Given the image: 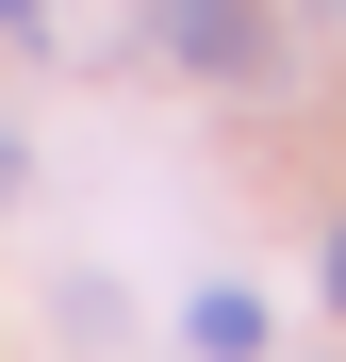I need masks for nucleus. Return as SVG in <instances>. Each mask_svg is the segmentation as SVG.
Masks as SVG:
<instances>
[{
  "instance_id": "3",
  "label": "nucleus",
  "mask_w": 346,
  "mask_h": 362,
  "mask_svg": "<svg viewBox=\"0 0 346 362\" xmlns=\"http://www.w3.org/2000/svg\"><path fill=\"white\" fill-rule=\"evenodd\" d=\"M0 33H33V49H50V33H67V0H0Z\"/></svg>"
},
{
  "instance_id": "2",
  "label": "nucleus",
  "mask_w": 346,
  "mask_h": 362,
  "mask_svg": "<svg viewBox=\"0 0 346 362\" xmlns=\"http://www.w3.org/2000/svg\"><path fill=\"white\" fill-rule=\"evenodd\" d=\"M182 329H198V362H264V296H248V280H214Z\"/></svg>"
},
{
  "instance_id": "5",
  "label": "nucleus",
  "mask_w": 346,
  "mask_h": 362,
  "mask_svg": "<svg viewBox=\"0 0 346 362\" xmlns=\"http://www.w3.org/2000/svg\"><path fill=\"white\" fill-rule=\"evenodd\" d=\"M0 198H17V132H0Z\"/></svg>"
},
{
  "instance_id": "4",
  "label": "nucleus",
  "mask_w": 346,
  "mask_h": 362,
  "mask_svg": "<svg viewBox=\"0 0 346 362\" xmlns=\"http://www.w3.org/2000/svg\"><path fill=\"white\" fill-rule=\"evenodd\" d=\"M313 280H330V313H346V230H330V247H313Z\"/></svg>"
},
{
  "instance_id": "1",
  "label": "nucleus",
  "mask_w": 346,
  "mask_h": 362,
  "mask_svg": "<svg viewBox=\"0 0 346 362\" xmlns=\"http://www.w3.org/2000/svg\"><path fill=\"white\" fill-rule=\"evenodd\" d=\"M165 49H182L198 83H264V66H280V33H264V0H165Z\"/></svg>"
}]
</instances>
